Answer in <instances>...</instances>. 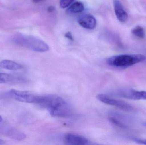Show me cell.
Segmentation results:
<instances>
[{
	"label": "cell",
	"instance_id": "7a4b0ae2",
	"mask_svg": "<svg viewBox=\"0 0 146 145\" xmlns=\"http://www.w3.org/2000/svg\"><path fill=\"white\" fill-rule=\"evenodd\" d=\"M146 57L141 54H125L115 55L107 60V64L115 68H126L145 61Z\"/></svg>",
	"mask_w": 146,
	"mask_h": 145
},
{
	"label": "cell",
	"instance_id": "e0dca14e",
	"mask_svg": "<svg viewBox=\"0 0 146 145\" xmlns=\"http://www.w3.org/2000/svg\"><path fill=\"white\" fill-rule=\"evenodd\" d=\"M132 140L135 143L141 144L146 145V139L140 138H132Z\"/></svg>",
	"mask_w": 146,
	"mask_h": 145
},
{
	"label": "cell",
	"instance_id": "2e32d148",
	"mask_svg": "<svg viewBox=\"0 0 146 145\" xmlns=\"http://www.w3.org/2000/svg\"><path fill=\"white\" fill-rule=\"evenodd\" d=\"M74 1L75 0H60V6L62 8H65L69 7Z\"/></svg>",
	"mask_w": 146,
	"mask_h": 145
},
{
	"label": "cell",
	"instance_id": "ac0fdd59",
	"mask_svg": "<svg viewBox=\"0 0 146 145\" xmlns=\"http://www.w3.org/2000/svg\"><path fill=\"white\" fill-rule=\"evenodd\" d=\"M65 37L67 38H68L69 40L71 41H73L74 38H73L72 35V33L70 32H68L67 33H66L65 35Z\"/></svg>",
	"mask_w": 146,
	"mask_h": 145
},
{
	"label": "cell",
	"instance_id": "ba28073f",
	"mask_svg": "<svg viewBox=\"0 0 146 145\" xmlns=\"http://www.w3.org/2000/svg\"><path fill=\"white\" fill-rule=\"evenodd\" d=\"M66 144L71 145H86L90 144V141L84 136L75 134L68 133L64 136Z\"/></svg>",
	"mask_w": 146,
	"mask_h": 145
},
{
	"label": "cell",
	"instance_id": "ffe728a7",
	"mask_svg": "<svg viewBox=\"0 0 146 145\" xmlns=\"http://www.w3.org/2000/svg\"><path fill=\"white\" fill-rule=\"evenodd\" d=\"M33 2L34 3H39L42 2L44 1L45 0H32Z\"/></svg>",
	"mask_w": 146,
	"mask_h": 145
},
{
	"label": "cell",
	"instance_id": "5b68a950",
	"mask_svg": "<svg viewBox=\"0 0 146 145\" xmlns=\"http://www.w3.org/2000/svg\"><path fill=\"white\" fill-rule=\"evenodd\" d=\"M113 95L132 100H146V91H138L132 88H124L113 91Z\"/></svg>",
	"mask_w": 146,
	"mask_h": 145
},
{
	"label": "cell",
	"instance_id": "7c38bea8",
	"mask_svg": "<svg viewBox=\"0 0 146 145\" xmlns=\"http://www.w3.org/2000/svg\"><path fill=\"white\" fill-rule=\"evenodd\" d=\"M0 67L5 70L15 71L21 70L23 66L20 64L9 60H4L0 62Z\"/></svg>",
	"mask_w": 146,
	"mask_h": 145
},
{
	"label": "cell",
	"instance_id": "6da1fadb",
	"mask_svg": "<svg viewBox=\"0 0 146 145\" xmlns=\"http://www.w3.org/2000/svg\"><path fill=\"white\" fill-rule=\"evenodd\" d=\"M38 105L48 110L54 117H68L72 114V106L64 99L57 95H40Z\"/></svg>",
	"mask_w": 146,
	"mask_h": 145
},
{
	"label": "cell",
	"instance_id": "9c48e42d",
	"mask_svg": "<svg viewBox=\"0 0 146 145\" xmlns=\"http://www.w3.org/2000/svg\"><path fill=\"white\" fill-rule=\"evenodd\" d=\"M79 24L86 29H94L97 25V20L94 17L90 14H84L78 18Z\"/></svg>",
	"mask_w": 146,
	"mask_h": 145
},
{
	"label": "cell",
	"instance_id": "30bf717a",
	"mask_svg": "<svg viewBox=\"0 0 146 145\" xmlns=\"http://www.w3.org/2000/svg\"><path fill=\"white\" fill-rule=\"evenodd\" d=\"M26 81L21 77L7 73H0V84H17L23 83Z\"/></svg>",
	"mask_w": 146,
	"mask_h": 145
},
{
	"label": "cell",
	"instance_id": "8992f818",
	"mask_svg": "<svg viewBox=\"0 0 146 145\" xmlns=\"http://www.w3.org/2000/svg\"><path fill=\"white\" fill-rule=\"evenodd\" d=\"M97 98L99 100L104 104L115 106L124 111L131 112L134 110V107L130 104L122 100L113 98L106 94H99Z\"/></svg>",
	"mask_w": 146,
	"mask_h": 145
},
{
	"label": "cell",
	"instance_id": "277c9868",
	"mask_svg": "<svg viewBox=\"0 0 146 145\" xmlns=\"http://www.w3.org/2000/svg\"><path fill=\"white\" fill-rule=\"evenodd\" d=\"M7 94L19 102L36 104H38L40 96L28 91H20L14 89L9 91Z\"/></svg>",
	"mask_w": 146,
	"mask_h": 145
},
{
	"label": "cell",
	"instance_id": "44dd1931",
	"mask_svg": "<svg viewBox=\"0 0 146 145\" xmlns=\"http://www.w3.org/2000/svg\"><path fill=\"white\" fill-rule=\"evenodd\" d=\"M4 144V141L3 140H2L0 139V145L3 144Z\"/></svg>",
	"mask_w": 146,
	"mask_h": 145
},
{
	"label": "cell",
	"instance_id": "3957f363",
	"mask_svg": "<svg viewBox=\"0 0 146 145\" xmlns=\"http://www.w3.org/2000/svg\"><path fill=\"white\" fill-rule=\"evenodd\" d=\"M14 41L20 46L36 52H45L49 49L46 43L31 36L18 35L15 37Z\"/></svg>",
	"mask_w": 146,
	"mask_h": 145
},
{
	"label": "cell",
	"instance_id": "d6986e66",
	"mask_svg": "<svg viewBox=\"0 0 146 145\" xmlns=\"http://www.w3.org/2000/svg\"><path fill=\"white\" fill-rule=\"evenodd\" d=\"M54 10V7H52V6H50V7H48V12H53Z\"/></svg>",
	"mask_w": 146,
	"mask_h": 145
},
{
	"label": "cell",
	"instance_id": "9a60e30c",
	"mask_svg": "<svg viewBox=\"0 0 146 145\" xmlns=\"http://www.w3.org/2000/svg\"><path fill=\"white\" fill-rule=\"evenodd\" d=\"M131 32L134 35L139 38H143L145 37V30L143 27L140 26L133 28Z\"/></svg>",
	"mask_w": 146,
	"mask_h": 145
},
{
	"label": "cell",
	"instance_id": "7402d4cb",
	"mask_svg": "<svg viewBox=\"0 0 146 145\" xmlns=\"http://www.w3.org/2000/svg\"><path fill=\"white\" fill-rule=\"evenodd\" d=\"M2 121H3L2 117L1 116V115H0V123Z\"/></svg>",
	"mask_w": 146,
	"mask_h": 145
},
{
	"label": "cell",
	"instance_id": "8fae6325",
	"mask_svg": "<svg viewBox=\"0 0 146 145\" xmlns=\"http://www.w3.org/2000/svg\"><path fill=\"white\" fill-rule=\"evenodd\" d=\"M114 5L115 13L118 20L122 23L127 22L128 15L121 2L119 0H115Z\"/></svg>",
	"mask_w": 146,
	"mask_h": 145
},
{
	"label": "cell",
	"instance_id": "5bb4252c",
	"mask_svg": "<svg viewBox=\"0 0 146 145\" xmlns=\"http://www.w3.org/2000/svg\"><path fill=\"white\" fill-rule=\"evenodd\" d=\"M84 6L81 2L77 1L72 3L68 9L67 12L68 14H76L81 12L84 10Z\"/></svg>",
	"mask_w": 146,
	"mask_h": 145
},
{
	"label": "cell",
	"instance_id": "52a82bcc",
	"mask_svg": "<svg viewBox=\"0 0 146 145\" xmlns=\"http://www.w3.org/2000/svg\"><path fill=\"white\" fill-rule=\"evenodd\" d=\"M0 131L6 137L15 140L21 141L26 138V135L23 132L10 127L1 126Z\"/></svg>",
	"mask_w": 146,
	"mask_h": 145
},
{
	"label": "cell",
	"instance_id": "603a6c76",
	"mask_svg": "<svg viewBox=\"0 0 146 145\" xmlns=\"http://www.w3.org/2000/svg\"><path fill=\"white\" fill-rule=\"evenodd\" d=\"M144 125L146 127V122L145 123H144Z\"/></svg>",
	"mask_w": 146,
	"mask_h": 145
},
{
	"label": "cell",
	"instance_id": "4fadbf2b",
	"mask_svg": "<svg viewBox=\"0 0 146 145\" xmlns=\"http://www.w3.org/2000/svg\"><path fill=\"white\" fill-rule=\"evenodd\" d=\"M108 119L110 123L115 127L122 129H126L128 128L127 126L114 114H110Z\"/></svg>",
	"mask_w": 146,
	"mask_h": 145
}]
</instances>
